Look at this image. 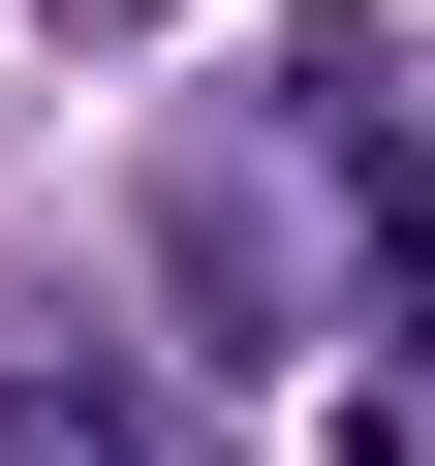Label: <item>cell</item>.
<instances>
[{
	"mask_svg": "<svg viewBox=\"0 0 435 466\" xmlns=\"http://www.w3.org/2000/svg\"><path fill=\"white\" fill-rule=\"evenodd\" d=\"M373 311L435 342V156H373Z\"/></svg>",
	"mask_w": 435,
	"mask_h": 466,
	"instance_id": "6da1fadb",
	"label": "cell"
}]
</instances>
